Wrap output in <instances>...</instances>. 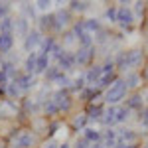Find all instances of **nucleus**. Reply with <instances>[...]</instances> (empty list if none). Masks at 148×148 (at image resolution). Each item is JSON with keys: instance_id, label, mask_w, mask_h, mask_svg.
<instances>
[{"instance_id": "24", "label": "nucleus", "mask_w": 148, "mask_h": 148, "mask_svg": "<svg viewBox=\"0 0 148 148\" xmlns=\"http://www.w3.org/2000/svg\"><path fill=\"white\" fill-rule=\"evenodd\" d=\"M125 83H126V89H134V87H138V83H140V75L138 73H128Z\"/></svg>"}, {"instance_id": "19", "label": "nucleus", "mask_w": 148, "mask_h": 148, "mask_svg": "<svg viewBox=\"0 0 148 148\" xmlns=\"http://www.w3.org/2000/svg\"><path fill=\"white\" fill-rule=\"evenodd\" d=\"M83 130H85V136H83V138H85L87 142H91V144L99 142V140L103 138V134L99 132V130H95V128H83Z\"/></svg>"}, {"instance_id": "26", "label": "nucleus", "mask_w": 148, "mask_h": 148, "mask_svg": "<svg viewBox=\"0 0 148 148\" xmlns=\"http://www.w3.org/2000/svg\"><path fill=\"white\" fill-rule=\"evenodd\" d=\"M126 109H128V111H130V109H138V111H142V97H140V95L130 97L128 103H126Z\"/></svg>"}, {"instance_id": "5", "label": "nucleus", "mask_w": 148, "mask_h": 148, "mask_svg": "<svg viewBox=\"0 0 148 148\" xmlns=\"http://www.w3.org/2000/svg\"><path fill=\"white\" fill-rule=\"evenodd\" d=\"M44 40H42V34L38 32V30H34V32H28V36H26V40H24V47H26V51H34L36 47L40 46Z\"/></svg>"}, {"instance_id": "46", "label": "nucleus", "mask_w": 148, "mask_h": 148, "mask_svg": "<svg viewBox=\"0 0 148 148\" xmlns=\"http://www.w3.org/2000/svg\"><path fill=\"white\" fill-rule=\"evenodd\" d=\"M57 148H69V144H61V146H57Z\"/></svg>"}, {"instance_id": "29", "label": "nucleus", "mask_w": 148, "mask_h": 148, "mask_svg": "<svg viewBox=\"0 0 148 148\" xmlns=\"http://www.w3.org/2000/svg\"><path fill=\"white\" fill-rule=\"evenodd\" d=\"M128 113H130V111H128L126 107H119V109H116V116H114V123H125L126 119H128Z\"/></svg>"}, {"instance_id": "25", "label": "nucleus", "mask_w": 148, "mask_h": 148, "mask_svg": "<svg viewBox=\"0 0 148 148\" xmlns=\"http://www.w3.org/2000/svg\"><path fill=\"white\" fill-rule=\"evenodd\" d=\"M14 30H18V34H22V36H28V20L26 18H18L14 22Z\"/></svg>"}, {"instance_id": "13", "label": "nucleus", "mask_w": 148, "mask_h": 148, "mask_svg": "<svg viewBox=\"0 0 148 148\" xmlns=\"http://www.w3.org/2000/svg\"><path fill=\"white\" fill-rule=\"evenodd\" d=\"M14 46V36L12 34H0V53H8Z\"/></svg>"}, {"instance_id": "27", "label": "nucleus", "mask_w": 148, "mask_h": 148, "mask_svg": "<svg viewBox=\"0 0 148 148\" xmlns=\"http://www.w3.org/2000/svg\"><path fill=\"white\" fill-rule=\"evenodd\" d=\"M40 24H42V28H53L56 30V16L53 14H46V16L40 18Z\"/></svg>"}, {"instance_id": "28", "label": "nucleus", "mask_w": 148, "mask_h": 148, "mask_svg": "<svg viewBox=\"0 0 148 148\" xmlns=\"http://www.w3.org/2000/svg\"><path fill=\"white\" fill-rule=\"evenodd\" d=\"M101 116H103V107L95 105V107H91V109H89L87 119H91V121H101Z\"/></svg>"}, {"instance_id": "37", "label": "nucleus", "mask_w": 148, "mask_h": 148, "mask_svg": "<svg viewBox=\"0 0 148 148\" xmlns=\"http://www.w3.org/2000/svg\"><path fill=\"white\" fill-rule=\"evenodd\" d=\"M85 123H87V116H77V119L73 121V126H75V128H83Z\"/></svg>"}, {"instance_id": "4", "label": "nucleus", "mask_w": 148, "mask_h": 148, "mask_svg": "<svg viewBox=\"0 0 148 148\" xmlns=\"http://www.w3.org/2000/svg\"><path fill=\"white\" fill-rule=\"evenodd\" d=\"M73 36H75V38H77V40H79V42H81L85 47L91 46V42H93V40H91V34L85 30L83 22H77L75 26H73Z\"/></svg>"}, {"instance_id": "32", "label": "nucleus", "mask_w": 148, "mask_h": 148, "mask_svg": "<svg viewBox=\"0 0 148 148\" xmlns=\"http://www.w3.org/2000/svg\"><path fill=\"white\" fill-rule=\"evenodd\" d=\"M87 8H89V2H71V10L85 12Z\"/></svg>"}, {"instance_id": "41", "label": "nucleus", "mask_w": 148, "mask_h": 148, "mask_svg": "<svg viewBox=\"0 0 148 148\" xmlns=\"http://www.w3.org/2000/svg\"><path fill=\"white\" fill-rule=\"evenodd\" d=\"M36 6H38L40 10H47V8H49V2H46V0H40V2H36Z\"/></svg>"}, {"instance_id": "15", "label": "nucleus", "mask_w": 148, "mask_h": 148, "mask_svg": "<svg viewBox=\"0 0 148 148\" xmlns=\"http://www.w3.org/2000/svg\"><path fill=\"white\" fill-rule=\"evenodd\" d=\"M24 67H26V73H28V75L36 73V67H38V51H32L30 56L26 57V63H24Z\"/></svg>"}, {"instance_id": "1", "label": "nucleus", "mask_w": 148, "mask_h": 148, "mask_svg": "<svg viewBox=\"0 0 148 148\" xmlns=\"http://www.w3.org/2000/svg\"><path fill=\"white\" fill-rule=\"evenodd\" d=\"M142 51L140 49H130V51H125L121 53L119 59H116V67L121 71H126V69H132V67H138L142 63Z\"/></svg>"}, {"instance_id": "39", "label": "nucleus", "mask_w": 148, "mask_h": 148, "mask_svg": "<svg viewBox=\"0 0 148 148\" xmlns=\"http://www.w3.org/2000/svg\"><path fill=\"white\" fill-rule=\"evenodd\" d=\"M87 144H89V142H87L85 138H79V140L75 142V146H73V148H89V146H87Z\"/></svg>"}, {"instance_id": "7", "label": "nucleus", "mask_w": 148, "mask_h": 148, "mask_svg": "<svg viewBox=\"0 0 148 148\" xmlns=\"http://www.w3.org/2000/svg\"><path fill=\"white\" fill-rule=\"evenodd\" d=\"M16 85H18V89L20 91H28V89H32L36 85V79L32 75H28V73H24V75H16Z\"/></svg>"}, {"instance_id": "48", "label": "nucleus", "mask_w": 148, "mask_h": 148, "mask_svg": "<svg viewBox=\"0 0 148 148\" xmlns=\"http://www.w3.org/2000/svg\"><path fill=\"white\" fill-rule=\"evenodd\" d=\"M0 148H6V146H0Z\"/></svg>"}, {"instance_id": "34", "label": "nucleus", "mask_w": 148, "mask_h": 148, "mask_svg": "<svg viewBox=\"0 0 148 148\" xmlns=\"http://www.w3.org/2000/svg\"><path fill=\"white\" fill-rule=\"evenodd\" d=\"M8 10H10V4L8 2H0V20H4L8 16Z\"/></svg>"}, {"instance_id": "10", "label": "nucleus", "mask_w": 148, "mask_h": 148, "mask_svg": "<svg viewBox=\"0 0 148 148\" xmlns=\"http://www.w3.org/2000/svg\"><path fill=\"white\" fill-rule=\"evenodd\" d=\"M103 75V65H95L87 71V75H85V83H89V85H95V83H99Z\"/></svg>"}, {"instance_id": "16", "label": "nucleus", "mask_w": 148, "mask_h": 148, "mask_svg": "<svg viewBox=\"0 0 148 148\" xmlns=\"http://www.w3.org/2000/svg\"><path fill=\"white\" fill-rule=\"evenodd\" d=\"M114 116H116V107H109L107 111H103V116H101V123L107 126L114 125Z\"/></svg>"}, {"instance_id": "33", "label": "nucleus", "mask_w": 148, "mask_h": 148, "mask_svg": "<svg viewBox=\"0 0 148 148\" xmlns=\"http://www.w3.org/2000/svg\"><path fill=\"white\" fill-rule=\"evenodd\" d=\"M56 113H59L57 107H56V103L51 101V99H47V103H46V114H56Z\"/></svg>"}, {"instance_id": "38", "label": "nucleus", "mask_w": 148, "mask_h": 148, "mask_svg": "<svg viewBox=\"0 0 148 148\" xmlns=\"http://www.w3.org/2000/svg\"><path fill=\"white\" fill-rule=\"evenodd\" d=\"M57 128H59V123H51L49 130H47V136H53V134L57 132Z\"/></svg>"}, {"instance_id": "21", "label": "nucleus", "mask_w": 148, "mask_h": 148, "mask_svg": "<svg viewBox=\"0 0 148 148\" xmlns=\"http://www.w3.org/2000/svg\"><path fill=\"white\" fill-rule=\"evenodd\" d=\"M47 63H49V56H46V53H38V67H36V73H46L47 71Z\"/></svg>"}, {"instance_id": "36", "label": "nucleus", "mask_w": 148, "mask_h": 148, "mask_svg": "<svg viewBox=\"0 0 148 148\" xmlns=\"http://www.w3.org/2000/svg\"><path fill=\"white\" fill-rule=\"evenodd\" d=\"M83 87H85V77H77L73 81V91H81Z\"/></svg>"}, {"instance_id": "42", "label": "nucleus", "mask_w": 148, "mask_h": 148, "mask_svg": "<svg viewBox=\"0 0 148 148\" xmlns=\"http://www.w3.org/2000/svg\"><path fill=\"white\" fill-rule=\"evenodd\" d=\"M140 121H142V125H144V126L148 128V109L144 111V113H142V116H140Z\"/></svg>"}, {"instance_id": "44", "label": "nucleus", "mask_w": 148, "mask_h": 148, "mask_svg": "<svg viewBox=\"0 0 148 148\" xmlns=\"http://www.w3.org/2000/svg\"><path fill=\"white\" fill-rule=\"evenodd\" d=\"M142 77H144V79H148V67L144 69V73H142Z\"/></svg>"}, {"instance_id": "20", "label": "nucleus", "mask_w": 148, "mask_h": 148, "mask_svg": "<svg viewBox=\"0 0 148 148\" xmlns=\"http://www.w3.org/2000/svg\"><path fill=\"white\" fill-rule=\"evenodd\" d=\"M83 26H85V30L93 34V32H101V22L97 20V18H89V20H83Z\"/></svg>"}, {"instance_id": "31", "label": "nucleus", "mask_w": 148, "mask_h": 148, "mask_svg": "<svg viewBox=\"0 0 148 148\" xmlns=\"http://www.w3.org/2000/svg\"><path fill=\"white\" fill-rule=\"evenodd\" d=\"M6 93L10 95V97H16V95H20V89H18V85H16V81H10L8 83V89H6Z\"/></svg>"}, {"instance_id": "43", "label": "nucleus", "mask_w": 148, "mask_h": 148, "mask_svg": "<svg viewBox=\"0 0 148 148\" xmlns=\"http://www.w3.org/2000/svg\"><path fill=\"white\" fill-rule=\"evenodd\" d=\"M89 148H105V146H103V142H95V144L89 146Z\"/></svg>"}, {"instance_id": "18", "label": "nucleus", "mask_w": 148, "mask_h": 148, "mask_svg": "<svg viewBox=\"0 0 148 148\" xmlns=\"http://www.w3.org/2000/svg\"><path fill=\"white\" fill-rule=\"evenodd\" d=\"M116 140H119V136H116V130H107L105 132V142H103V146L105 148H114L116 146Z\"/></svg>"}, {"instance_id": "2", "label": "nucleus", "mask_w": 148, "mask_h": 148, "mask_svg": "<svg viewBox=\"0 0 148 148\" xmlns=\"http://www.w3.org/2000/svg\"><path fill=\"white\" fill-rule=\"evenodd\" d=\"M126 91H128V89H126V83H125V79H116V81L113 83V85H111V87L107 89L105 101L109 103L111 107H114L116 103H121L123 99H125Z\"/></svg>"}, {"instance_id": "35", "label": "nucleus", "mask_w": 148, "mask_h": 148, "mask_svg": "<svg viewBox=\"0 0 148 148\" xmlns=\"http://www.w3.org/2000/svg\"><path fill=\"white\" fill-rule=\"evenodd\" d=\"M105 18L109 22H116V8H109V10L105 12Z\"/></svg>"}, {"instance_id": "47", "label": "nucleus", "mask_w": 148, "mask_h": 148, "mask_svg": "<svg viewBox=\"0 0 148 148\" xmlns=\"http://www.w3.org/2000/svg\"><path fill=\"white\" fill-rule=\"evenodd\" d=\"M144 148H148V142H146V144H144Z\"/></svg>"}, {"instance_id": "8", "label": "nucleus", "mask_w": 148, "mask_h": 148, "mask_svg": "<svg viewBox=\"0 0 148 148\" xmlns=\"http://www.w3.org/2000/svg\"><path fill=\"white\" fill-rule=\"evenodd\" d=\"M51 101L56 103V107H57V111H63V109H67L69 107V95L67 91H63V89H59V91L51 97Z\"/></svg>"}, {"instance_id": "45", "label": "nucleus", "mask_w": 148, "mask_h": 148, "mask_svg": "<svg viewBox=\"0 0 148 148\" xmlns=\"http://www.w3.org/2000/svg\"><path fill=\"white\" fill-rule=\"evenodd\" d=\"M46 148H57V144H53V142H49V144H47Z\"/></svg>"}, {"instance_id": "6", "label": "nucleus", "mask_w": 148, "mask_h": 148, "mask_svg": "<svg viewBox=\"0 0 148 148\" xmlns=\"http://www.w3.org/2000/svg\"><path fill=\"white\" fill-rule=\"evenodd\" d=\"M32 144H34V134L28 132V130L20 132V134L16 136V142H14L16 148H32Z\"/></svg>"}, {"instance_id": "11", "label": "nucleus", "mask_w": 148, "mask_h": 148, "mask_svg": "<svg viewBox=\"0 0 148 148\" xmlns=\"http://www.w3.org/2000/svg\"><path fill=\"white\" fill-rule=\"evenodd\" d=\"M116 136L121 142H126V144H134L136 142V132L134 130H128V128H121V130H116Z\"/></svg>"}, {"instance_id": "17", "label": "nucleus", "mask_w": 148, "mask_h": 148, "mask_svg": "<svg viewBox=\"0 0 148 148\" xmlns=\"http://www.w3.org/2000/svg\"><path fill=\"white\" fill-rule=\"evenodd\" d=\"M69 18H71V16H69V10H59L56 14V30H61V28H63V26H67L69 24Z\"/></svg>"}, {"instance_id": "30", "label": "nucleus", "mask_w": 148, "mask_h": 148, "mask_svg": "<svg viewBox=\"0 0 148 148\" xmlns=\"http://www.w3.org/2000/svg\"><path fill=\"white\" fill-rule=\"evenodd\" d=\"M61 73H63V71H61L59 67H47V71H46V77H47L49 81H53V83H56V81H57V77H59Z\"/></svg>"}, {"instance_id": "23", "label": "nucleus", "mask_w": 148, "mask_h": 148, "mask_svg": "<svg viewBox=\"0 0 148 148\" xmlns=\"http://www.w3.org/2000/svg\"><path fill=\"white\" fill-rule=\"evenodd\" d=\"M14 30V20L10 16H6L4 20H0V34H12Z\"/></svg>"}, {"instance_id": "22", "label": "nucleus", "mask_w": 148, "mask_h": 148, "mask_svg": "<svg viewBox=\"0 0 148 148\" xmlns=\"http://www.w3.org/2000/svg\"><path fill=\"white\" fill-rule=\"evenodd\" d=\"M114 81H116V77H114V73H103L101 79H99V89H105V87H111Z\"/></svg>"}, {"instance_id": "14", "label": "nucleus", "mask_w": 148, "mask_h": 148, "mask_svg": "<svg viewBox=\"0 0 148 148\" xmlns=\"http://www.w3.org/2000/svg\"><path fill=\"white\" fill-rule=\"evenodd\" d=\"M91 56H93V49H89V47H81L79 51L75 53V63H79V65H85V63H89Z\"/></svg>"}, {"instance_id": "40", "label": "nucleus", "mask_w": 148, "mask_h": 148, "mask_svg": "<svg viewBox=\"0 0 148 148\" xmlns=\"http://www.w3.org/2000/svg\"><path fill=\"white\" fill-rule=\"evenodd\" d=\"M114 148H138L136 144H126V142H121V140H116V146Z\"/></svg>"}, {"instance_id": "9", "label": "nucleus", "mask_w": 148, "mask_h": 148, "mask_svg": "<svg viewBox=\"0 0 148 148\" xmlns=\"http://www.w3.org/2000/svg\"><path fill=\"white\" fill-rule=\"evenodd\" d=\"M57 63H59L57 67L61 69V71H69V69L75 67V56H73V53H69V51H65L63 56L57 59Z\"/></svg>"}, {"instance_id": "12", "label": "nucleus", "mask_w": 148, "mask_h": 148, "mask_svg": "<svg viewBox=\"0 0 148 148\" xmlns=\"http://www.w3.org/2000/svg\"><path fill=\"white\" fill-rule=\"evenodd\" d=\"M16 114V103L6 99V101H0V116H12Z\"/></svg>"}, {"instance_id": "3", "label": "nucleus", "mask_w": 148, "mask_h": 148, "mask_svg": "<svg viewBox=\"0 0 148 148\" xmlns=\"http://www.w3.org/2000/svg\"><path fill=\"white\" fill-rule=\"evenodd\" d=\"M116 22L121 24L123 28L130 26V24L134 22V14H132V10L126 8V6H119V8H116Z\"/></svg>"}]
</instances>
